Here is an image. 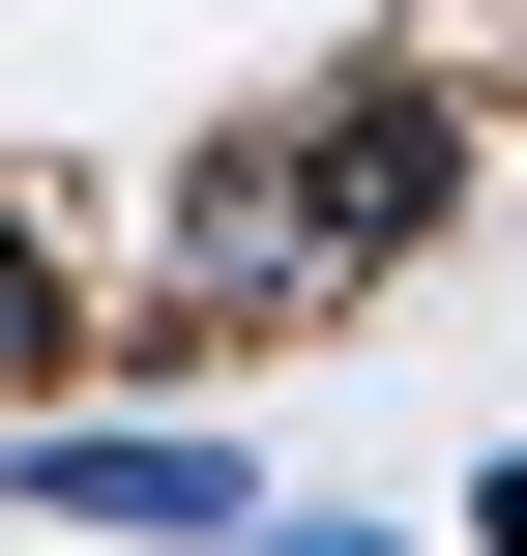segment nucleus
I'll use <instances>...</instances> for the list:
<instances>
[{
  "label": "nucleus",
  "mask_w": 527,
  "mask_h": 556,
  "mask_svg": "<svg viewBox=\"0 0 527 556\" xmlns=\"http://www.w3.org/2000/svg\"><path fill=\"white\" fill-rule=\"evenodd\" d=\"M264 147H293V205H323V264H352V293L469 205V117H440V88H323V117H264Z\"/></svg>",
  "instance_id": "1"
},
{
  "label": "nucleus",
  "mask_w": 527,
  "mask_h": 556,
  "mask_svg": "<svg viewBox=\"0 0 527 556\" xmlns=\"http://www.w3.org/2000/svg\"><path fill=\"white\" fill-rule=\"evenodd\" d=\"M29 498H59V528H147V556H235V528H264V469H235L205 410H59Z\"/></svg>",
  "instance_id": "2"
},
{
  "label": "nucleus",
  "mask_w": 527,
  "mask_h": 556,
  "mask_svg": "<svg viewBox=\"0 0 527 556\" xmlns=\"http://www.w3.org/2000/svg\"><path fill=\"white\" fill-rule=\"evenodd\" d=\"M59 352H88V293H59V205H29V176H0V410H29V381H59Z\"/></svg>",
  "instance_id": "3"
},
{
  "label": "nucleus",
  "mask_w": 527,
  "mask_h": 556,
  "mask_svg": "<svg viewBox=\"0 0 527 556\" xmlns=\"http://www.w3.org/2000/svg\"><path fill=\"white\" fill-rule=\"evenodd\" d=\"M235 556H381V528H235Z\"/></svg>",
  "instance_id": "4"
}]
</instances>
